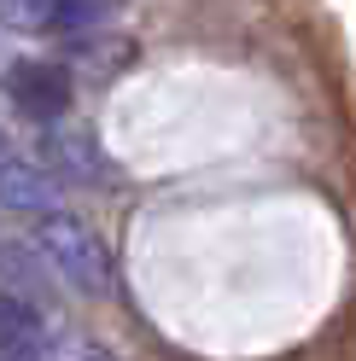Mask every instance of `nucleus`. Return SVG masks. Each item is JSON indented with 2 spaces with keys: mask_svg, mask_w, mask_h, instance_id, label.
<instances>
[{
  "mask_svg": "<svg viewBox=\"0 0 356 361\" xmlns=\"http://www.w3.org/2000/svg\"><path fill=\"white\" fill-rule=\"evenodd\" d=\"M47 251L59 257V268H64L76 286L105 291V257L94 251V239H88L76 221H53V228H47Z\"/></svg>",
  "mask_w": 356,
  "mask_h": 361,
  "instance_id": "nucleus-1",
  "label": "nucleus"
},
{
  "mask_svg": "<svg viewBox=\"0 0 356 361\" xmlns=\"http://www.w3.org/2000/svg\"><path fill=\"white\" fill-rule=\"evenodd\" d=\"M6 361H47L41 344V321L24 298H6Z\"/></svg>",
  "mask_w": 356,
  "mask_h": 361,
  "instance_id": "nucleus-2",
  "label": "nucleus"
},
{
  "mask_svg": "<svg viewBox=\"0 0 356 361\" xmlns=\"http://www.w3.org/2000/svg\"><path fill=\"white\" fill-rule=\"evenodd\" d=\"M76 361H111V355H105V350H94V344H82V350H76Z\"/></svg>",
  "mask_w": 356,
  "mask_h": 361,
  "instance_id": "nucleus-3",
  "label": "nucleus"
}]
</instances>
